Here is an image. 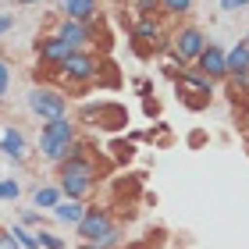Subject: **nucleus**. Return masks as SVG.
I'll return each instance as SVG.
<instances>
[{
  "mask_svg": "<svg viewBox=\"0 0 249 249\" xmlns=\"http://www.w3.org/2000/svg\"><path fill=\"white\" fill-rule=\"evenodd\" d=\"M75 142V124L64 118H53L43 124V132H39V153L47 157L50 164H64V157H68V146Z\"/></svg>",
  "mask_w": 249,
  "mask_h": 249,
  "instance_id": "nucleus-1",
  "label": "nucleus"
},
{
  "mask_svg": "<svg viewBox=\"0 0 249 249\" xmlns=\"http://www.w3.org/2000/svg\"><path fill=\"white\" fill-rule=\"evenodd\" d=\"M89 185H93V164H89L86 157L61 164V192L68 199H82L89 192Z\"/></svg>",
  "mask_w": 249,
  "mask_h": 249,
  "instance_id": "nucleus-2",
  "label": "nucleus"
},
{
  "mask_svg": "<svg viewBox=\"0 0 249 249\" xmlns=\"http://www.w3.org/2000/svg\"><path fill=\"white\" fill-rule=\"evenodd\" d=\"M29 110L39 114V118H47V121H53V118H64L68 104H64L61 93H53V89H29Z\"/></svg>",
  "mask_w": 249,
  "mask_h": 249,
  "instance_id": "nucleus-3",
  "label": "nucleus"
},
{
  "mask_svg": "<svg viewBox=\"0 0 249 249\" xmlns=\"http://www.w3.org/2000/svg\"><path fill=\"white\" fill-rule=\"evenodd\" d=\"M61 71H64V78H71V82H89V78H96V61L82 50H71L64 57Z\"/></svg>",
  "mask_w": 249,
  "mask_h": 249,
  "instance_id": "nucleus-4",
  "label": "nucleus"
},
{
  "mask_svg": "<svg viewBox=\"0 0 249 249\" xmlns=\"http://www.w3.org/2000/svg\"><path fill=\"white\" fill-rule=\"evenodd\" d=\"M75 228H78V235H82V239L96 242V239H104V235L114 228V224H110V213H107V210H96V207H93V210L82 213V221H78Z\"/></svg>",
  "mask_w": 249,
  "mask_h": 249,
  "instance_id": "nucleus-5",
  "label": "nucleus"
},
{
  "mask_svg": "<svg viewBox=\"0 0 249 249\" xmlns=\"http://www.w3.org/2000/svg\"><path fill=\"white\" fill-rule=\"evenodd\" d=\"M203 47H207V39H203V32L199 29H182L178 32V39H175V53H178V61H196Z\"/></svg>",
  "mask_w": 249,
  "mask_h": 249,
  "instance_id": "nucleus-6",
  "label": "nucleus"
},
{
  "mask_svg": "<svg viewBox=\"0 0 249 249\" xmlns=\"http://www.w3.org/2000/svg\"><path fill=\"white\" fill-rule=\"evenodd\" d=\"M199 71L203 75H207V78H221L224 71H228V61H224V50L221 47H213V43H210V47H203V53H199Z\"/></svg>",
  "mask_w": 249,
  "mask_h": 249,
  "instance_id": "nucleus-7",
  "label": "nucleus"
},
{
  "mask_svg": "<svg viewBox=\"0 0 249 249\" xmlns=\"http://www.w3.org/2000/svg\"><path fill=\"white\" fill-rule=\"evenodd\" d=\"M53 36L64 39L71 50H78V47H82V43L89 39V25H86V21H75V18H64L61 25H57V32H53Z\"/></svg>",
  "mask_w": 249,
  "mask_h": 249,
  "instance_id": "nucleus-8",
  "label": "nucleus"
},
{
  "mask_svg": "<svg viewBox=\"0 0 249 249\" xmlns=\"http://www.w3.org/2000/svg\"><path fill=\"white\" fill-rule=\"evenodd\" d=\"M224 61H228V71L235 75V82H249V43L231 47L224 53Z\"/></svg>",
  "mask_w": 249,
  "mask_h": 249,
  "instance_id": "nucleus-9",
  "label": "nucleus"
},
{
  "mask_svg": "<svg viewBox=\"0 0 249 249\" xmlns=\"http://www.w3.org/2000/svg\"><path fill=\"white\" fill-rule=\"evenodd\" d=\"M0 153L11 157V160H25V135H21L15 124H7L0 132Z\"/></svg>",
  "mask_w": 249,
  "mask_h": 249,
  "instance_id": "nucleus-10",
  "label": "nucleus"
},
{
  "mask_svg": "<svg viewBox=\"0 0 249 249\" xmlns=\"http://www.w3.org/2000/svg\"><path fill=\"white\" fill-rule=\"evenodd\" d=\"M36 50H39V57L47 61V64H57V68L64 64V57H68V53H71V47H68L64 39H57V36H47V39H43Z\"/></svg>",
  "mask_w": 249,
  "mask_h": 249,
  "instance_id": "nucleus-11",
  "label": "nucleus"
},
{
  "mask_svg": "<svg viewBox=\"0 0 249 249\" xmlns=\"http://www.w3.org/2000/svg\"><path fill=\"white\" fill-rule=\"evenodd\" d=\"M82 213H86V207L78 199H61L57 207H53V217H57L61 224H78V221H82Z\"/></svg>",
  "mask_w": 249,
  "mask_h": 249,
  "instance_id": "nucleus-12",
  "label": "nucleus"
},
{
  "mask_svg": "<svg viewBox=\"0 0 249 249\" xmlns=\"http://www.w3.org/2000/svg\"><path fill=\"white\" fill-rule=\"evenodd\" d=\"M93 7H96V0H61L64 18H75V21H89L93 18Z\"/></svg>",
  "mask_w": 249,
  "mask_h": 249,
  "instance_id": "nucleus-13",
  "label": "nucleus"
},
{
  "mask_svg": "<svg viewBox=\"0 0 249 249\" xmlns=\"http://www.w3.org/2000/svg\"><path fill=\"white\" fill-rule=\"evenodd\" d=\"M32 203L43 207V210H53V207L61 203V189H57V185H39L36 192H32Z\"/></svg>",
  "mask_w": 249,
  "mask_h": 249,
  "instance_id": "nucleus-14",
  "label": "nucleus"
},
{
  "mask_svg": "<svg viewBox=\"0 0 249 249\" xmlns=\"http://www.w3.org/2000/svg\"><path fill=\"white\" fill-rule=\"evenodd\" d=\"M11 235L18 239V246H25V249H39V239L25 231V224H15V228H11Z\"/></svg>",
  "mask_w": 249,
  "mask_h": 249,
  "instance_id": "nucleus-15",
  "label": "nucleus"
},
{
  "mask_svg": "<svg viewBox=\"0 0 249 249\" xmlns=\"http://www.w3.org/2000/svg\"><path fill=\"white\" fill-rule=\"evenodd\" d=\"M157 32H160V25H157L153 18H142L139 25H135V36L139 39H157Z\"/></svg>",
  "mask_w": 249,
  "mask_h": 249,
  "instance_id": "nucleus-16",
  "label": "nucleus"
},
{
  "mask_svg": "<svg viewBox=\"0 0 249 249\" xmlns=\"http://www.w3.org/2000/svg\"><path fill=\"white\" fill-rule=\"evenodd\" d=\"M167 15H185V11L192 7V0H160Z\"/></svg>",
  "mask_w": 249,
  "mask_h": 249,
  "instance_id": "nucleus-17",
  "label": "nucleus"
},
{
  "mask_svg": "<svg viewBox=\"0 0 249 249\" xmlns=\"http://www.w3.org/2000/svg\"><path fill=\"white\" fill-rule=\"evenodd\" d=\"M21 185L15 182V178H7V182H0V199H18Z\"/></svg>",
  "mask_w": 249,
  "mask_h": 249,
  "instance_id": "nucleus-18",
  "label": "nucleus"
},
{
  "mask_svg": "<svg viewBox=\"0 0 249 249\" xmlns=\"http://www.w3.org/2000/svg\"><path fill=\"white\" fill-rule=\"evenodd\" d=\"M36 239H39V249H64V242L57 239V235H50V231H39Z\"/></svg>",
  "mask_w": 249,
  "mask_h": 249,
  "instance_id": "nucleus-19",
  "label": "nucleus"
},
{
  "mask_svg": "<svg viewBox=\"0 0 249 249\" xmlns=\"http://www.w3.org/2000/svg\"><path fill=\"white\" fill-rule=\"evenodd\" d=\"M157 4H160V0H139V15H142V18H150Z\"/></svg>",
  "mask_w": 249,
  "mask_h": 249,
  "instance_id": "nucleus-20",
  "label": "nucleus"
},
{
  "mask_svg": "<svg viewBox=\"0 0 249 249\" xmlns=\"http://www.w3.org/2000/svg\"><path fill=\"white\" fill-rule=\"evenodd\" d=\"M221 7L224 11H242V7H249V0H221Z\"/></svg>",
  "mask_w": 249,
  "mask_h": 249,
  "instance_id": "nucleus-21",
  "label": "nucleus"
},
{
  "mask_svg": "<svg viewBox=\"0 0 249 249\" xmlns=\"http://www.w3.org/2000/svg\"><path fill=\"white\" fill-rule=\"evenodd\" d=\"M0 249H21V246H18V239H15V235L7 231V235H0Z\"/></svg>",
  "mask_w": 249,
  "mask_h": 249,
  "instance_id": "nucleus-22",
  "label": "nucleus"
},
{
  "mask_svg": "<svg viewBox=\"0 0 249 249\" xmlns=\"http://www.w3.org/2000/svg\"><path fill=\"white\" fill-rule=\"evenodd\" d=\"M4 93H7V64L0 61V96H4Z\"/></svg>",
  "mask_w": 249,
  "mask_h": 249,
  "instance_id": "nucleus-23",
  "label": "nucleus"
},
{
  "mask_svg": "<svg viewBox=\"0 0 249 249\" xmlns=\"http://www.w3.org/2000/svg\"><path fill=\"white\" fill-rule=\"evenodd\" d=\"M11 25H15V18H11V15H0V36H4Z\"/></svg>",
  "mask_w": 249,
  "mask_h": 249,
  "instance_id": "nucleus-24",
  "label": "nucleus"
},
{
  "mask_svg": "<svg viewBox=\"0 0 249 249\" xmlns=\"http://www.w3.org/2000/svg\"><path fill=\"white\" fill-rule=\"evenodd\" d=\"M18 4H36V0H18Z\"/></svg>",
  "mask_w": 249,
  "mask_h": 249,
  "instance_id": "nucleus-25",
  "label": "nucleus"
},
{
  "mask_svg": "<svg viewBox=\"0 0 249 249\" xmlns=\"http://www.w3.org/2000/svg\"><path fill=\"white\" fill-rule=\"evenodd\" d=\"M82 249H96V246H82Z\"/></svg>",
  "mask_w": 249,
  "mask_h": 249,
  "instance_id": "nucleus-26",
  "label": "nucleus"
},
{
  "mask_svg": "<svg viewBox=\"0 0 249 249\" xmlns=\"http://www.w3.org/2000/svg\"><path fill=\"white\" fill-rule=\"evenodd\" d=\"M246 43H249V36H246Z\"/></svg>",
  "mask_w": 249,
  "mask_h": 249,
  "instance_id": "nucleus-27",
  "label": "nucleus"
}]
</instances>
